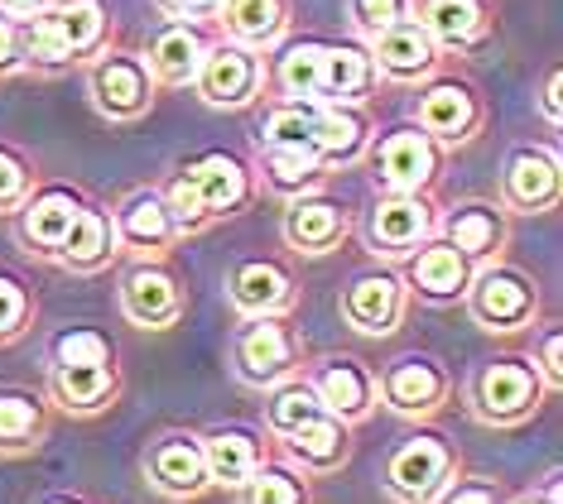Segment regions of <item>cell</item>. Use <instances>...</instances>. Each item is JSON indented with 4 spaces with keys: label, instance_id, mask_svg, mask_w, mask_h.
<instances>
[{
    "label": "cell",
    "instance_id": "cell-32",
    "mask_svg": "<svg viewBox=\"0 0 563 504\" xmlns=\"http://www.w3.org/2000/svg\"><path fill=\"white\" fill-rule=\"evenodd\" d=\"M265 149V173H271L275 192H309L328 178V164L313 145H261Z\"/></svg>",
    "mask_w": 563,
    "mask_h": 504
},
{
    "label": "cell",
    "instance_id": "cell-9",
    "mask_svg": "<svg viewBox=\"0 0 563 504\" xmlns=\"http://www.w3.org/2000/svg\"><path fill=\"white\" fill-rule=\"evenodd\" d=\"M400 313H405V283H400V275H390V269H376V275L352 279V289L342 293V317H347L356 332H366V336L395 332Z\"/></svg>",
    "mask_w": 563,
    "mask_h": 504
},
{
    "label": "cell",
    "instance_id": "cell-50",
    "mask_svg": "<svg viewBox=\"0 0 563 504\" xmlns=\"http://www.w3.org/2000/svg\"><path fill=\"white\" fill-rule=\"evenodd\" d=\"M516 504H559V475H549V490H544V495H520Z\"/></svg>",
    "mask_w": 563,
    "mask_h": 504
},
{
    "label": "cell",
    "instance_id": "cell-31",
    "mask_svg": "<svg viewBox=\"0 0 563 504\" xmlns=\"http://www.w3.org/2000/svg\"><path fill=\"white\" fill-rule=\"evenodd\" d=\"M376 77V63H371L366 48L356 44H338L323 54V82H318V101H362V92Z\"/></svg>",
    "mask_w": 563,
    "mask_h": 504
},
{
    "label": "cell",
    "instance_id": "cell-43",
    "mask_svg": "<svg viewBox=\"0 0 563 504\" xmlns=\"http://www.w3.org/2000/svg\"><path fill=\"white\" fill-rule=\"evenodd\" d=\"M24 192H30V168H24L20 154L0 149V212H5V206H20Z\"/></svg>",
    "mask_w": 563,
    "mask_h": 504
},
{
    "label": "cell",
    "instance_id": "cell-29",
    "mask_svg": "<svg viewBox=\"0 0 563 504\" xmlns=\"http://www.w3.org/2000/svg\"><path fill=\"white\" fill-rule=\"evenodd\" d=\"M111 255H117V226H111V216L97 212V206H82L68 240L58 245V260L73 269H97V265H107Z\"/></svg>",
    "mask_w": 563,
    "mask_h": 504
},
{
    "label": "cell",
    "instance_id": "cell-36",
    "mask_svg": "<svg viewBox=\"0 0 563 504\" xmlns=\"http://www.w3.org/2000/svg\"><path fill=\"white\" fill-rule=\"evenodd\" d=\"M48 15H54V24H58V34H63V44H68L73 58L92 54V48L101 44V34H107V10H101L97 0H68V5L48 10Z\"/></svg>",
    "mask_w": 563,
    "mask_h": 504
},
{
    "label": "cell",
    "instance_id": "cell-34",
    "mask_svg": "<svg viewBox=\"0 0 563 504\" xmlns=\"http://www.w3.org/2000/svg\"><path fill=\"white\" fill-rule=\"evenodd\" d=\"M48 428L44 404L30 390H0V451H34Z\"/></svg>",
    "mask_w": 563,
    "mask_h": 504
},
{
    "label": "cell",
    "instance_id": "cell-25",
    "mask_svg": "<svg viewBox=\"0 0 563 504\" xmlns=\"http://www.w3.org/2000/svg\"><path fill=\"white\" fill-rule=\"evenodd\" d=\"M78 212H82V202L73 198V192L48 188V192H40V198L24 206L20 236L30 240V245H40V250H48V255H58V245L68 240L73 222H78Z\"/></svg>",
    "mask_w": 563,
    "mask_h": 504
},
{
    "label": "cell",
    "instance_id": "cell-12",
    "mask_svg": "<svg viewBox=\"0 0 563 504\" xmlns=\"http://www.w3.org/2000/svg\"><path fill=\"white\" fill-rule=\"evenodd\" d=\"M178 178L194 188V198H198L208 222L212 216H232L236 206L251 198V173L232 159V154H202V159L188 164Z\"/></svg>",
    "mask_w": 563,
    "mask_h": 504
},
{
    "label": "cell",
    "instance_id": "cell-18",
    "mask_svg": "<svg viewBox=\"0 0 563 504\" xmlns=\"http://www.w3.org/2000/svg\"><path fill=\"white\" fill-rule=\"evenodd\" d=\"M279 443L289 447V457L299 461L303 471H332V467L347 461L352 437H347V423H342L338 413L318 408L309 423H299V428H294L289 437H279Z\"/></svg>",
    "mask_w": 563,
    "mask_h": 504
},
{
    "label": "cell",
    "instance_id": "cell-16",
    "mask_svg": "<svg viewBox=\"0 0 563 504\" xmlns=\"http://www.w3.org/2000/svg\"><path fill=\"white\" fill-rule=\"evenodd\" d=\"M232 303L246 317H279L294 303V283L275 260H246L232 269Z\"/></svg>",
    "mask_w": 563,
    "mask_h": 504
},
{
    "label": "cell",
    "instance_id": "cell-15",
    "mask_svg": "<svg viewBox=\"0 0 563 504\" xmlns=\"http://www.w3.org/2000/svg\"><path fill=\"white\" fill-rule=\"evenodd\" d=\"M208 48H212V38L202 34L198 24H164L145 54V68H150V77H159V82H169V87H188L198 77L202 58H208Z\"/></svg>",
    "mask_w": 563,
    "mask_h": 504
},
{
    "label": "cell",
    "instance_id": "cell-21",
    "mask_svg": "<svg viewBox=\"0 0 563 504\" xmlns=\"http://www.w3.org/2000/svg\"><path fill=\"white\" fill-rule=\"evenodd\" d=\"M366 115L356 111V101H318L313 121V149L323 154V164H352L366 149Z\"/></svg>",
    "mask_w": 563,
    "mask_h": 504
},
{
    "label": "cell",
    "instance_id": "cell-30",
    "mask_svg": "<svg viewBox=\"0 0 563 504\" xmlns=\"http://www.w3.org/2000/svg\"><path fill=\"white\" fill-rule=\"evenodd\" d=\"M419 24H424L439 48H467V44H477L486 10H482V0H424Z\"/></svg>",
    "mask_w": 563,
    "mask_h": 504
},
{
    "label": "cell",
    "instance_id": "cell-17",
    "mask_svg": "<svg viewBox=\"0 0 563 504\" xmlns=\"http://www.w3.org/2000/svg\"><path fill=\"white\" fill-rule=\"evenodd\" d=\"M477 115H482L477 97H472L463 82H439L419 97L415 121L429 139H467L472 131H477Z\"/></svg>",
    "mask_w": 563,
    "mask_h": 504
},
{
    "label": "cell",
    "instance_id": "cell-44",
    "mask_svg": "<svg viewBox=\"0 0 563 504\" xmlns=\"http://www.w3.org/2000/svg\"><path fill=\"white\" fill-rule=\"evenodd\" d=\"M433 500L439 504H501V490L492 481H457V485H443Z\"/></svg>",
    "mask_w": 563,
    "mask_h": 504
},
{
    "label": "cell",
    "instance_id": "cell-48",
    "mask_svg": "<svg viewBox=\"0 0 563 504\" xmlns=\"http://www.w3.org/2000/svg\"><path fill=\"white\" fill-rule=\"evenodd\" d=\"M169 15H208V10H217L222 0H159Z\"/></svg>",
    "mask_w": 563,
    "mask_h": 504
},
{
    "label": "cell",
    "instance_id": "cell-38",
    "mask_svg": "<svg viewBox=\"0 0 563 504\" xmlns=\"http://www.w3.org/2000/svg\"><path fill=\"white\" fill-rule=\"evenodd\" d=\"M313 121H318V101L275 107L261 125V145H313Z\"/></svg>",
    "mask_w": 563,
    "mask_h": 504
},
{
    "label": "cell",
    "instance_id": "cell-39",
    "mask_svg": "<svg viewBox=\"0 0 563 504\" xmlns=\"http://www.w3.org/2000/svg\"><path fill=\"white\" fill-rule=\"evenodd\" d=\"M318 408H323V404H318V394L309 390V380L279 384L275 399H271V433H275V437H289L294 428H299V423H309Z\"/></svg>",
    "mask_w": 563,
    "mask_h": 504
},
{
    "label": "cell",
    "instance_id": "cell-40",
    "mask_svg": "<svg viewBox=\"0 0 563 504\" xmlns=\"http://www.w3.org/2000/svg\"><path fill=\"white\" fill-rule=\"evenodd\" d=\"M107 360H117V351H111V341L92 327L63 332L54 341V366H107Z\"/></svg>",
    "mask_w": 563,
    "mask_h": 504
},
{
    "label": "cell",
    "instance_id": "cell-20",
    "mask_svg": "<svg viewBox=\"0 0 563 504\" xmlns=\"http://www.w3.org/2000/svg\"><path fill=\"white\" fill-rule=\"evenodd\" d=\"M347 236V212L328 198H294L285 212V240L303 255H323Z\"/></svg>",
    "mask_w": 563,
    "mask_h": 504
},
{
    "label": "cell",
    "instance_id": "cell-23",
    "mask_svg": "<svg viewBox=\"0 0 563 504\" xmlns=\"http://www.w3.org/2000/svg\"><path fill=\"white\" fill-rule=\"evenodd\" d=\"M48 394L68 413H97L117 394V360H107V366H54L48 370Z\"/></svg>",
    "mask_w": 563,
    "mask_h": 504
},
{
    "label": "cell",
    "instance_id": "cell-5",
    "mask_svg": "<svg viewBox=\"0 0 563 504\" xmlns=\"http://www.w3.org/2000/svg\"><path fill=\"white\" fill-rule=\"evenodd\" d=\"M467 307L482 327L492 332H516L520 322H530L534 313V289L510 269H482L467 283Z\"/></svg>",
    "mask_w": 563,
    "mask_h": 504
},
{
    "label": "cell",
    "instance_id": "cell-33",
    "mask_svg": "<svg viewBox=\"0 0 563 504\" xmlns=\"http://www.w3.org/2000/svg\"><path fill=\"white\" fill-rule=\"evenodd\" d=\"M222 24L236 44L265 48L285 30V0H222Z\"/></svg>",
    "mask_w": 563,
    "mask_h": 504
},
{
    "label": "cell",
    "instance_id": "cell-46",
    "mask_svg": "<svg viewBox=\"0 0 563 504\" xmlns=\"http://www.w3.org/2000/svg\"><path fill=\"white\" fill-rule=\"evenodd\" d=\"M540 360H544V380H549V384H559V380H563V336H559V332H549V336H544Z\"/></svg>",
    "mask_w": 563,
    "mask_h": 504
},
{
    "label": "cell",
    "instance_id": "cell-11",
    "mask_svg": "<svg viewBox=\"0 0 563 504\" xmlns=\"http://www.w3.org/2000/svg\"><path fill=\"white\" fill-rule=\"evenodd\" d=\"M371 63L386 77H395V82H409V77L433 72L439 44H433L419 20H395L380 34H371Z\"/></svg>",
    "mask_w": 563,
    "mask_h": 504
},
{
    "label": "cell",
    "instance_id": "cell-42",
    "mask_svg": "<svg viewBox=\"0 0 563 504\" xmlns=\"http://www.w3.org/2000/svg\"><path fill=\"white\" fill-rule=\"evenodd\" d=\"M352 20H356V30L380 34L386 24L405 20V0H352Z\"/></svg>",
    "mask_w": 563,
    "mask_h": 504
},
{
    "label": "cell",
    "instance_id": "cell-19",
    "mask_svg": "<svg viewBox=\"0 0 563 504\" xmlns=\"http://www.w3.org/2000/svg\"><path fill=\"white\" fill-rule=\"evenodd\" d=\"M150 475L164 495H202L208 490V461H202V443L198 437H164L150 451Z\"/></svg>",
    "mask_w": 563,
    "mask_h": 504
},
{
    "label": "cell",
    "instance_id": "cell-41",
    "mask_svg": "<svg viewBox=\"0 0 563 504\" xmlns=\"http://www.w3.org/2000/svg\"><path fill=\"white\" fill-rule=\"evenodd\" d=\"M30 322V293L20 289L15 279L0 275V341H15Z\"/></svg>",
    "mask_w": 563,
    "mask_h": 504
},
{
    "label": "cell",
    "instance_id": "cell-2",
    "mask_svg": "<svg viewBox=\"0 0 563 504\" xmlns=\"http://www.w3.org/2000/svg\"><path fill=\"white\" fill-rule=\"evenodd\" d=\"M540 404V370H530L525 360H492L472 380V408L486 423H520L525 413Z\"/></svg>",
    "mask_w": 563,
    "mask_h": 504
},
{
    "label": "cell",
    "instance_id": "cell-6",
    "mask_svg": "<svg viewBox=\"0 0 563 504\" xmlns=\"http://www.w3.org/2000/svg\"><path fill=\"white\" fill-rule=\"evenodd\" d=\"M433 236V202L419 192H390L376 202L366 226V240L376 245V255H405L409 245Z\"/></svg>",
    "mask_w": 563,
    "mask_h": 504
},
{
    "label": "cell",
    "instance_id": "cell-14",
    "mask_svg": "<svg viewBox=\"0 0 563 504\" xmlns=\"http://www.w3.org/2000/svg\"><path fill=\"white\" fill-rule=\"evenodd\" d=\"M121 307L135 327H169V322H178V313H184V299H178V283L169 279V269L140 265L125 275Z\"/></svg>",
    "mask_w": 563,
    "mask_h": 504
},
{
    "label": "cell",
    "instance_id": "cell-10",
    "mask_svg": "<svg viewBox=\"0 0 563 504\" xmlns=\"http://www.w3.org/2000/svg\"><path fill=\"white\" fill-rule=\"evenodd\" d=\"M309 390L318 394V404H323L328 413H338L342 423H362L371 413V404H376V380H371V370L352 356L323 360L318 374L309 380Z\"/></svg>",
    "mask_w": 563,
    "mask_h": 504
},
{
    "label": "cell",
    "instance_id": "cell-51",
    "mask_svg": "<svg viewBox=\"0 0 563 504\" xmlns=\"http://www.w3.org/2000/svg\"><path fill=\"white\" fill-rule=\"evenodd\" d=\"M48 504H82V500H73V495H58V500H48Z\"/></svg>",
    "mask_w": 563,
    "mask_h": 504
},
{
    "label": "cell",
    "instance_id": "cell-37",
    "mask_svg": "<svg viewBox=\"0 0 563 504\" xmlns=\"http://www.w3.org/2000/svg\"><path fill=\"white\" fill-rule=\"evenodd\" d=\"M241 504H309V485L299 481L294 471L285 467H255L246 475V495H241Z\"/></svg>",
    "mask_w": 563,
    "mask_h": 504
},
{
    "label": "cell",
    "instance_id": "cell-13",
    "mask_svg": "<svg viewBox=\"0 0 563 504\" xmlns=\"http://www.w3.org/2000/svg\"><path fill=\"white\" fill-rule=\"evenodd\" d=\"M380 159V178H386L390 192H419L433 183L439 173V149L424 131H390L376 149Z\"/></svg>",
    "mask_w": 563,
    "mask_h": 504
},
{
    "label": "cell",
    "instance_id": "cell-22",
    "mask_svg": "<svg viewBox=\"0 0 563 504\" xmlns=\"http://www.w3.org/2000/svg\"><path fill=\"white\" fill-rule=\"evenodd\" d=\"M117 240L135 245V250H159V245L174 240V216H169V202H164V192H131L125 206L117 212Z\"/></svg>",
    "mask_w": 563,
    "mask_h": 504
},
{
    "label": "cell",
    "instance_id": "cell-26",
    "mask_svg": "<svg viewBox=\"0 0 563 504\" xmlns=\"http://www.w3.org/2000/svg\"><path fill=\"white\" fill-rule=\"evenodd\" d=\"M409 279H415L429 299H457L472 283V260L463 250H453L448 240H433L409 260Z\"/></svg>",
    "mask_w": 563,
    "mask_h": 504
},
{
    "label": "cell",
    "instance_id": "cell-35",
    "mask_svg": "<svg viewBox=\"0 0 563 504\" xmlns=\"http://www.w3.org/2000/svg\"><path fill=\"white\" fill-rule=\"evenodd\" d=\"M323 54H328V44H289L285 54H279V68H275L279 92L294 97V101H318V82H323Z\"/></svg>",
    "mask_w": 563,
    "mask_h": 504
},
{
    "label": "cell",
    "instance_id": "cell-8",
    "mask_svg": "<svg viewBox=\"0 0 563 504\" xmlns=\"http://www.w3.org/2000/svg\"><path fill=\"white\" fill-rule=\"evenodd\" d=\"M380 394L405 418H424V413H433L448 399V374L429 356H400L380 374Z\"/></svg>",
    "mask_w": 563,
    "mask_h": 504
},
{
    "label": "cell",
    "instance_id": "cell-3",
    "mask_svg": "<svg viewBox=\"0 0 563 504\" xmlns=\"http://www.w3.org/2000/svg\"><path fill=\"white\" fill-rule=\"evenodd\" d=\"M194 82L208 107H246L255 87H261V58H255V48L236 44V38L232 44H212Z\"/></svg>",
    "mask_w": 563,
    "mask_h": 504
},
{
    "label": "cell",
    "instance_id": "cell-27",
    "mask_svg": "<svg viewBox=\"0 0 563 504\" xmlns=\"http://www.w3.org/2000/svg\"><path fill=\"white\" fill-rule=\"evenodd\" d=\"M202 461H208V485H246V475L261 467V447L251 433L217 428L202 437Z\"/></svg>",
    "mask_w": 563,
    "mask_h": 504
},
{
    "label": "cell",
    "instance_id": "cell-49",
    "mask_svg": "<svg viewBox=\"0 0 563 504\" xmlns=\"http://www.w3.org/2000/svg\"><path fill=\"white\" fill-rule=\"evenodd\" d=\"M0 5H5L10 15H40V10H48V0H0Z\"/></svg>",
    "mask_w": 563,
    "mask_h": 504
},
{
    "label": "cell",
    "instance_id": "cell-47",
    "mask_svg": "<svg viewBox=\"0 0 563 504\" xmlns=\"http://www.w3.org/2000/svg\"><path fill=\"white\" fill-rule=\"evenodd\" d=\"M559 87H563V72H549V82H544V115H549V125H559V121H563Z\"/></svg>",
    "mask_w": 563,
    "mask_h": 504
},
{
    "label": "cell",
    "instance_id": "cell-24",
    "mask_svg": "<svg viewBox=\"0 0 563 504\" xmlns=\"http://www.w3.org/2000/svg\"><path fill=\"white\" fill-rule=\"evenodd\" d=\"M559 198V159L540 149H520L506 168V202L516 212H540Z\"/></svg>",
    "mask_w": 563,
    "mask_h": 504
},
{
    "label": "cell",
    "instance_id": "cell-1",
    "mask_svg": "<svg viewBox=\"0 0 563 504\" xmlns=\"http://www.w3.org/2000/svg\"><path fill=\"white\" fill-rule=\"evenodd\" d=\"M448 475H453V451L433 433L405 437L386 461V490L400 504H429L448 485Z\"/></svg>",
    "mask_w": 563,
    "mask_h": 504
},
{
    "label": "cell",
    "instance_id": "cell-7",
    "mask_svg": "<svg viewBox=\"0 0 563 504\" xmlns=\"http://www.w3.org/2000/svg\"><path fill=\"white\" fill-rule=\"evenodd\" d=\"M92 97L111 121H135L150 111V68L145 58L131 54H107L92 68Z\"/></svg>",
    "mask_w": 563,
    "mask_h": 504
},
{
    "label": "cell",
    "instance_id": "cell-28",
    "mask_svg": "<svg viewBox=\"0 0 563 504\" xmlns=\"http://www.w3.org/2000/svg\"><path fill=\"white\" fill-rule=\"evenodd\" d=\"M443 231H448V245H453V250H463L472 265L486 260V255H496V250H501V240H506L501 212H496V206H486V202L457 206V212L448 216Z\"/></svg>",
    "mask_w": 563,
    "mask_h": 504
},
{
    "label": "cell",
    "instance_id": "cell-45",
    "mask_svg": "<svg viewBox=\"0 0 563 504\" xmlns=\"http://www.w3.org/2000/svg\"><path fill=\"white\" fill-rule=\"evenodd\" d=\"M20 63H24V34L10 15H0V72L20 68Z\"/></svg>",
    "mask_w": 563,
    "mask_h": 504
},
{
    "label": "cell",
    "instance_id": "cell-4",
    "mask_svg": "<svg viewBox=\"0 0 563 504\" xmlns=\"http://www.w3.org/2000/svg\"><path fill=\"white\" fill-rule=\"evenodd\" d=\"M232 356L246 384H279L294 370V336L279 317H251L236 336Z\"/></svg>",
    "mask_w": 563,
    "mask_h": 504
}]
</instances>
